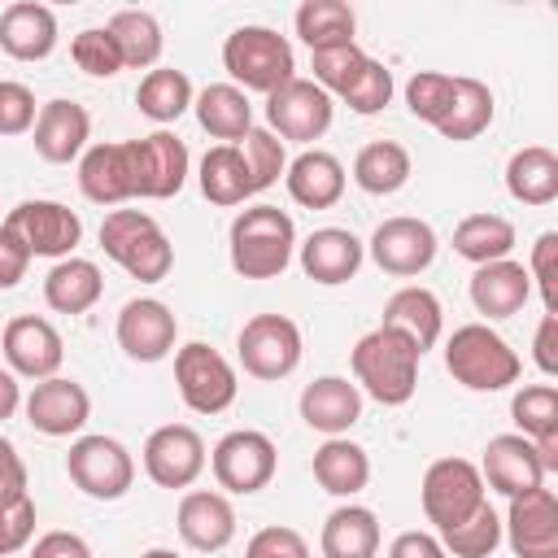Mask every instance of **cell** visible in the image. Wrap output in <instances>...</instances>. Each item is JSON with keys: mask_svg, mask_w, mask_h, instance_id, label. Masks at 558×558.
Segmentation results:
<instances>
[{"mask_svg": "<svg viewBox=\"0 0 558 558\" xmlns=\"http://www.w3.org/2000/svg\"><path fill=\"white\" fill-rule=\"evenodd\" d=\"M240 366L253 379H288L301 366V327L288 314H253L240 327Z\"/></svg>", "mask_w": 558, "mask_h": 558, "instance_id": "cell-8", "label": "cell"}, {"mask_svg": "<svg viewBox=\"0 0 558 558\" xmlns=\"http://www.w3.org/2000/svg\"><path fill=\"white\" fill-rule=\"evenodd\" d=\"M514 558H558V497L554 488H527L510 497L506 523H501Z\"/></svg>", "mask_w": 558, "mask_h": 558, "instance_id": "cell-16", "label": "cell"}, {"mask_svg": "<svg viewBox=\"0 0 558 558\" xmlns=\"http://www.w3.org/2000/svg\"><path fill=\"white\" fill-rule=\"evenodd\" d=\"M510 418L519 427V436L541 440L558 432V388L554 384H523L510 397Z\"/></svg>", "mask_w": 558, "mask_h": 558, "instance_id": "cell-42", "label": "cell"}, {"mask_svg": "<svg viewBox=\"0 0 558 558\" xmlns=\"http://www.w3.org/2000/svg\"><path fill=\"white\" fill-rule=\"evenodd\" d=\"M70 57H74V65H78L83 74H92V78H113L118 70H126L122 57H118L113 35H109L105 26H87V31H78V35L70 39Z\"/></svg>", "mask_w": 558, "mask_h": 558, "instance_id": "cell-46", "label": "cell"}, {"mask_svg": "<svg viewBox=\"0 0 558 558\" xmlns=\"http://www.w3.org/2000/svg\"><path fill=\"white\" fill-rule=\"evenodd\" d=\"M310 61H314V83L327 92V96H340L357 74H362V65L371 61L357 44H344V48H327V52H310Z\"/></svg>", "mask_w": 558, "mask_h": 558, "instance_id": "cell-47", "label": "cell"}, {"mask_svg": "<svg viewBox=\"0 0 558 558\" xmlns=\"http://www.w3.org/2000/svg\"><path fill=\"white\" fill-rule=\"evenodd\" d=\"M65 471L74 488L96 501H118L135 484V458L113 436H78L65 453Z\"/></svg>", "mask_w": 558, "mask_h": 558, "instance_id": "cell-10", "label": "cell"}, {"mask_svg": "<svg viewBox=\"0 0 558 558\" xmlns=\"http://www.w3.org/2000/svg\"><path fill=\"white\" fill-rule=\"evenodd\" d=\"M174 384L192 414H222L240 392L235 366L205 340H187L183 349H174Z\"/></svg>", "mask_w": 558, "mask_h": 558, "instance_id": "cell-7", "label": "cell"}, {"mask_svg": "<svg viewBox=\"0 0 558 558\" xmlns=\"http://www.w3.org/2000/svg\"><path fill=\"white\" fill-rule=\"evenodd\" d=\"M371 262L384 270V275H397V279H410V275H423L436 257V231L432 222L423 218H410V214H397V218H384L371 235Z\"/></svg>", "mask_w": 558, "mask_h": 558, "instance_id": "cell-15", "label": "cell"}, {"mask_svg": "<svg viewBox=\"0 0 558 558\" xmlns=\"http://www.w3.org/2000/svg\"><path fill=\"white\" fill-rule=\"evenodd\" d=\"M222 65L227 74L235 78V87L248 96V92H275L283 87L288 78H296V57H292V44L270 31V26H235L222 44Z\"/></svg>", "mask_w": 558, "mask_h": 558, "instance_id": "cell-5", "label": "cell"}, {"mask_svg": "<svg viewBox=\"0 0 558 558\" xmlns=\"http://www.w3.org/2000/svg\"><path fill=\"white\" fill-rule=\"evenodd\" d=\"M231 270L240 279H275L296 253V227L279 205H248L231 222Z\"/></svg>", "mask_w": 558, "mask_h": 558, "instance_id": "cell-2", "label": "cell"}, {"mask_svg": "<svg viewBox=\"0 0 558 558\" xmlns=\"http://www.w3.org/2000/svg\"><path fill=\"white\" fill-rule=\"evenodd\" d=\"M4 227L31 248V257H74V244L83 240V222L70 205L61 201H22L17 209H9Z\"/></svg>", "mask_w": 558, "mask_h": 558, "instance_id": "cell-12", "label": "cell"}, {"mask_svg": "<svg viewBox=\"0 0 558 558\" xmlns=\"http://www.w3.org/2000/svg\"><path fill=\"white\" fill-rule=\"evenodd\" d=\"M26 266H31V248L0 222V292L4 288H17L26 279Z\"/></svg>", "mask_w": 558, "mask_h": 558, "instance_id": "cell-53", "label": "cell"}, {"mask_svg": "<svg viewBox=\"0 0 558 558\" xmlns=\"http://www.w3.org/2000/svg\"><path fill=\"white\" fill-rule=\"evenodd\" d=\"M301 418L323 436H344L362 418V392L344 375H318L301 388Z\"/></svg>", "mask_w": 558, "mask_h": 558, "instance_id": "cell-25", "label": "cell"}, {"mask_svg": "<svg viewBox=\"0 0 558 558\" xmlns=\"http://www.w3.org/2000/svg\"><path fill=\"white\" fill-rule=\"evenodd\" d=\"M17 497H31L26 493V462L13 449V440L0 436V501H17Z\"/></svg>", "mask_w": 558, "mask_h": 558, "instance_id": "cell-54", "label": "cell"}, {"mask_svg": "<svg viewBox=\"0 0 558 558\" xmlns=\"http://www.w3.org/2000/svg\"><path fill=\"white\" fill-rule=\"evenodd\" d=\"M323 558H375L379 554V519L366 506H336L318 536Z\"/></svg>", "mask_w": 558, "mask_h": 558, "instance_id": "cell-31", "label": "cell"}, {"mask_svg": "<svg viewBox=\"0 0 558 558\" xmlns=\"http://www.w3.org/2000/svg\"><path fill=\"white\" fill-rule=\"evenodd\" d=\"M78 187L92 205H122L135 196V170H131V144H92L78 157Z\"/></svg>", "mask_w": 558, "mask_h": 558, "instance_id": "cell-22", "label": "cell"}, {"mask_svg": "<svg viewBox=\"0 0 558 558\" xmlns=\"http://www.w3.org/2000/svg\"><path fill=\"white\" fill-rule=\"evenodd\" d=\"M39 118V105H35V92L26 83H13V78H0V135H26Z\"/></svg>", "mask_w": 558, "mask_h": 558, "instance_id": "cell-50", "label": "cell"}, {"mask_svg": "<svg viewBox=\"0 0 558 558\" xmlns=\"http://www.w3.org/2000/svg\"><path fill=\"white\" fill-rule=\"evenodd\" d=\"M440 545H445V554H453V558H488V554L501 545V519H497V510L484 501L471 519H462L458 527L440 532Z\"/></svg>", "mask_w": 558, "mask_h": 558, "instance_id": "cell-43", "label": "cell"}, {"mask_svg": "<svg viewBox=\"0 0 558 558\" xmlns=\"http://www.w3.org/2000/svg\"><path fill=\"white\" fill-rule=\"evenodd\" d=\"M140 558H179V554H174V549H161V545H157V549H144Z\"/></svg>", "mask_w": 558, "mask_h": 558, "instance_id": "cell-59", "label": "cell"}, {"mask_svg": "<svg viewBox=\"0 0 558 558\" xmlns=\"http://www.w3.org/2000/svg\"><path fill=\"white\" fill-rule=\"evenodd\" d=\"M131 144V170H135V196L140 201H170L187 183V144L174 131H153Z\"/></svg>", "mask_w": 558, "mask_h": 558, "instance_id": "cell-13", "label": "cell"}, {"mask_svg": "<svg viewBox=\"0 0 558 558\" xmlns=\"http://www.w3.org/2000/svg\"><path fill=\"white\" fill-rule=\"evenodd\" d=\"M192 100H196L192 78H187L183 70H170V65L148 70V74L140 78V87H135L140 113L153 118V122H161V126H166V122H179V118L192 109Z\"/></svg>", "mask_w": 558, "mask_h": 558, "instance_id": "cell-38", "label": "cell"}, {"mask_svg": "<svg viewBox=\"0 0 558 558\" xmlns=\"http://www.w3.org/2000/svg\"><path fill=\"white\" fill-rule=\"evenodd\" d=\"M480 475L493 493L501 497H519L527 488H541L545 484V466L536 458V445L519 432H506V436H493L484 445V462H480Z\"/></svg>", "mask_w": 558, "mask_h": 558, "instance_id": "cell-20", "label": "cell"}, {"mask_svg": "<svg viewBox=\"0 0 558 558\" xmlns=\"http://www.w3.org/2000/svg\"><path fill=\"white\" fill-rule=\"evenodd\" d=\"M244 558H310V545H305V536L296 527H279L275 523V527L253 532Z\"/></svg>", "mask_w": 558, "mask_h": 558, "instance_id": "cell-52", "label": "cell"}, {"mask_svg": "<svg viewBox=\"0 0 558 558\" xmlns=\"http://www.w3.org/2000/svg\"><path fill=\"white\" fill-rule=\"evenodd\" d=\"M296 248H301V270L314 283H327V288L349 283L362 270V257H366V244L344 227H318Z\"/></svg>", "mask_w": 558, "mask_h": 558, "instance_id": "cell-23", "label": "cell"}, {"mask_svg": "<svg viewBox=\"0 0 558 558\" xmlns=\"http://www.w3.org/2000/svg\"><path fill=\"white\" fill-rule=\"evenodd\" d=\"M532 357L541 366V375H558V314H545L541 327H536V340H532Z\"/></svg>", "mask_w": 558, "mask_h": 558, "instance_id": "cell-56", "label": "cell"}, {"mask_svg": "<svg viewBox=\"0 0 558 558\" xmlns=\"http://www.w3.org/2000/svg\"><path fill=\"white\" fill-rule=\"evenodd\" d=\"M0 48L13 61H44L57 48V13L35 0H17L0 13Z\"/></svg>", "mask_w": 558, "mask_h": 558, "instance_id": "cell-27", "label": "cell"}, {"mask_svg": "<svg viewBox=\"0 0 558 558\" xmlns=\"http://www.w3.org/2000/svg\"><path fill=\"white\" fill-rule=\"evenodd\" d=\"M340 100L353 109V113H379L388 100H392V70L384 61H366L362 74L340 92Z\"/></svg>", "mask_w": 558, "mask_h": 558, "instance_id": "cell-48", "label": "cell"}, {"mask_svg": "<svg viewBox=\"0 0 558 558\" xmlns=\"http://www.w3.org/2000/svg\"><path fill=\"white\" fill-rule=\"evenodd\" d=\"M445 371L471 392H501L519 379L523 362L488 323H462L445 344Z\"/></svg>", "mask_w": 558, "mask_h": 558, "instance_id": "cell-4", "label": "cell"}, {"mask_svg": "<svg viewBox=\"0 0 558 558\" xmlns=\"http://www.w3.org/2000/svg\"><path fill=\"white\" fill-rule=\"evenodd\" d=\"M240 157L248 166V183H253V196L266 192L283 170H288V153H283V140L270 135L266 126H248V135L240 140Z\"/></svg>", "mask_w": 558, "mask_h": 558, "instance_id": "cell-44", "label": "cell"}, {"mask_svg": "<svg viewBox=\"0 0 558 558\" xmlns=\"http://www.w3.org/2000/svg\"><path fill=\"white\" fill-rule=\"evenodd\" d=\"M488 122H493V92H488L480 78L458 74L453 105H449V113H445V122H440L436 131H440L445 140H453V144H466V140H475L480 131H488Z\"/></svg>", "mask_w": 558, "mask_h": 558, "instance_id": "cell-41", "label": "cell"}, {"mask_svg": "<svg viewBox=\"0 0 558 558\" xmlns=\"http://www.w3.org/2000/svg\"><path fill=\"white\" fill-rule=\"evenodd\" d=\"M105 292L100 266L87 257H61L48 275H44V301L57 314H87Z\"/></svg>", "mask_w": 558, "mask_h": 558, "instance_id": "cell-30", "label": "cell"}, {"mask_svg": "<svg viewBox=\"0 0 558 558\" xmlns=\"http://www.w3.org/2000/svg\"><path fill=\"white\" fill-rule=\"evenodd\" d=\"M331 118H336V105L314 78H288L283 87H275L266 96V122H270L266 131L279 140L314 144L327 135Z\"/></svg>", "mask_w": 558, "mask_h": 558, "instance_id": "cell-11", "label": "cell"}, {"mask_svg": "<svg viewBox=\"0 0 558 558\" xmlns=\"http://www.w3.org/2000/svg\"><path fill=\"white\" fill-rule=\"evenodd\" d=\"M357 17L344 0H305L296 9V35L310 52H327V48H344L353 44Z\"/></svg>", "mask_w": 558, "mask_h": 558, "instance_id": "cell-37", "label": "cell"}, {"mask_svg": "<svg viewBox=\"0 0 558 558\" xmlns=\"http://www.w3.org/2000/svg\"><path fill=\"white\" fill-rule=\"evenodd\" d=\"M35 135V153L52 166H65L74 157L87 153V135H92V113L78 100H48L39 105V118L31 126Z\"/></svg>", "mask_w": 558, "mask_h": 558, "instance_id": "cell-21", "label": "cell"}, {"mask_svg": "<svg viewBox=\"0 0 558 558\" xmlns=\"http://www.w3.org/2000/svg\"><path fill=\"white\" fill-rule=\"evenodd\" d=\"M410 153H405V144H397V140H371L366 148H357V157H353V183L362 187V192H371V196H392V192H401L405 183H410Z\"/></svg>", "mask_w": 558, "mask_h": 558, "instance_id": "cell-34", "label": "cell"}, {"mask_svg": "<svg viewBox=\"0 0 558 558\" xmlns=\"http://www.w3.org/2000/svg\"><path fill=\"white\" fill-rule=\"evenodd\" d=\"M26 558H92V545L78 532H44Z\"/></svg>", "mask_w": 558, "mask_h": 558, "instance_id": "cell-55", "label": "cell"}, {"mask_svg": "<svg viewBox=\"0 0 558 558\" xmlns=\"http://www.w3.org/2000/svg\"><path fill=\"white\" fill-rule=\"evenodd\" d=\"M100 248L140 283H161L174 266V248L166 231L144 209H109L100 222Z\"/></svg>", "mask_w": 558, "mask_h": 558, "instance_id": "cell-3", "label": "cell"}, {"mask_svg": "<svg viewBox=\"0 0 558 558\" xmlns=\"http://www.w3.org/2000/svg\"><path fill=\"white\" fill-rule=\"evenodd\" d=\"M87 418H92V397L78 379L52 375L39 379L26 397V423L44 436H74L87 427Z\"/></svg>", "mask_w": 558, "mask_h": 558, "instance_id": "cell-19", "label": "cell"}, {"mask_svg": "<svg viewBox=\"0 0 558 558\" xmlns=\"http://www.w3.org/2000/svg\"><path fill=\"white\" fill-rule=\"evenodd\" d=\"M35 536V501L17 497V501H0V558L26 549Z\"/></svg>", "mask_w": 558, "mask_h": 558, "instance_id": "cell-51", "label": "cell"}, {"mask_svg": "<svg viewBox=\"0 0 558 558\" xmlns=\"http://www.w3.org/2000/svg\"><path fill=\"white\" fill-rule=\"evenodd\" d=\"M205 462V440L187 423H166L144 440V475L157 488H192Z\"/></svg>", "mask_w": 558, "mask_h": 558, "instance_id": "cell-14", "label": "cell"}, {"mask_svg": "<svg viewBox=\"0 0 558 558\" xmlns=\"http://www.w3.org/2000/svg\"><path fill=\"white\" fill-rule=\"evenodd\" d=\"M105 31L113 35L122 65H131V70H148V65H157V57H161V48H166V39H161V22H157L153 13H144V9H118V13L109 17Z\"/></svg>", "mask_w": 558, "mask_h": 558, "instance_id": "cell-40", "label": "cell"}, {"mask_svg": "<svg viewBox=\"0 0 558 558\" xmlns=\"http://www.w3.org/2000/svg\"><path fill=\"white\" fill-rule=\"evenodd\" d=\"M379 327H392L401 336H410L418 344V353H427L436 340H440V327H445V310L436 301L432 288H418V283H405L397 288L388 301H384V323Z\"/></svg>", "mask_w": 558, "mask_h": 558, "instance_id": "cell-29", "label": "cell"}, {"mask_svg": "<svg viewBox=\"0 0 558 558\" xmlns=\"http://www.w3.org/2000/svg\"><path fill=\"white\" fill-rule=\"evenodd\" d=\"M510 248H514V222L501 214H466L453 227V253L475 266L501 262V257H510Z\"/></svg>", "mask_w": 558, "mask_h": 558, "instance_id": "cell-39", "label": "cell"}, {"mask_svg": "<svg viewBox=\"0 0 558 558\" xmlns=\"http://www.w3.org/2000/svg\"><path fill=\"white\" fill-rule=\"evenodd\" d=\"M527 279L541 292L545 314H558V231H541L532 244V262H527Z\"/></svg>", "mask_w": 558, "mask_h": 558, "instance_id": "cell-49", "label": "cell"}, {"mask_svg": "<svg viewBox=\"0 0 558 558\" xmlns=\"http://www.w3.org/2000/svg\"><path fill=\"white\" fill-rule=\"evenodd\" d=\"M196 122L214 135V140H244L253 126V105L235 83H209L196 100Z\"/></svg>", "mask_w": 558, "mask_h": 558, "instance_id": "cell-35", "label": "cell"}, {"mask_svg": "<svg viewBox=\"0 0 558 558\" xmlns=\"http://www.w3.org/2000/svg\"><path fill=\"white\" fill-rule=\"evenodd\" d=\"M314 480L331 493V497H353L366 488L371 480V458L362 445H353L349 436H327L314 449Z\"/></svg>", "mask_w": 558, "mask_h": 558, "instance_id": "cell-33", "label": "cell"}, {"mask_svg": "<svg viewBox=\"0 0 558 558\" xmlns=\"http://www.w3.org/2000/svg\"><path fill=\"white\" fill-rule=\"evenodd\" d=\"M174 336H179V318L157 296H135L118 314V344H122V353L131 362H161V357H170Z\"/></svg>", "mask_w": 558, "mask_h": 558, "instance_id": "cell-18", "label": "cell"}, {"mask_svg": "<svg viewBox=\"0 0 558 558\" xmlns=\"http://www.w3.org/2000/svg\"><path fill=\"white\" fill-rule=\"evenodd\" d=\"M288 196L305 209H331L344 196V166L340 157L323 153V148H305L296 161H288L283 170Z\"/></svg>", "mask_w": 558, "mask_h": 558, "instance_id": "cell-28", "label": "cell"}, {"mask_svg": "<svg viewBox=\"0 0 558 558\" xmlns=\"http://www.w3.org/2000/svg\"><path fill=\"white\" fill-rule=\"evenodd\" d=\"M453 87H458V78H453V74L418 70V74L405 83V105H410V113H414L418 122L440 126V122H445V113H449V105H453Z\"/></svg>", "mask_w": 558, "mask_h": 558, "instance_id": "cell-45", "label": "cell"}, {"mask_svg": "<svg viewBox=\"0 0 558 558\" xmlns=\"http://www.w3.org/2000/svg\"><path fill=\"white\" fill-rule=\"evenodd\" d=\"M418 497H423V514H427V523H436V532L458 527L462 519H471V514L488 501L484 475H480V466L466 462V458H436V462L423 471Z\"/></svg>", "mask_w": 558, "mask_h": 558, "instance_id": "cell-6", "label": "cell"}, {"mask_svg": "<svg viewBox=\"0 0 558 558\" xmlns=\"http://www.w3.org/2000/svg\"><path fill=\"white\" fill-rule=\"evenodd\" d=\"M0 349H4L9 371L22 375V379H35V384H39V379H52V375L61 371V362H65L61 331H57L48 318H35V314L9 318Z\"/></svg>", "mask_w": 558, "mask_h": 558, "instance_id": "cell-17", "label": "cell"}, {"mask_svg": "<svg viewBox=\"0 0 558 558\" xmlns=\"http://www.w3.org/2000/svg\"><path fill=\"white\" fill-rule=\"evenodd\" d=\"M388 558H449L440 536L432 532H401L392 545H388Z\"/></svg>", "mask_w": 558, "mask_h": 558, "instance_id": "cell-57", "label": "cell"}, {"mask_svg": "<svg viewBox=\"0 0 558 558\" xmlns=\"http://www.w3.org/2000/svg\"><path fill=\"white\" fill-rule=\"evenodd\" d=\"M532 296V279H527V266L523 262H488V266H475L471 275V305L488 318V323H501L510 314H519Z\"/></svg>", "mask_w": 558, "mask_h": 558, "instance_id": "cell-26", "label": "cell"}, {"mask_svg": "<svg viewBox=\"0 0 558 558\" xmlns=\"http://www.w3.org/2000/svg\"><path fill=\"white\" fill-rule=\"evenodd\" d=\"M209 466H214V480L218 488L235 493V497H253L262 493L270 480H275V466H279V449L266 432H253V427H240V432H227L214 453H209Z\"/></svg>", "mask_w": 558, "mask_h": 558, "instance_id": "cell-9", "label": "cell"}, {"mask_svg": "<svg viewBox=\"0 0 558 558\" xmlns=\"http://www.w3.org/2000/svg\"><path fill=\"white\" fill-rule=\"evenodd\" d=\"M349 362H353L357 392H366L379 405H405L414 397V388H418L423 353H418V344L410 336H401L392 327H375L353 344Z\"/></svg>", "mask_w": 558, "mask_h": 558, "instance_id": "cell-1", "label": "cell"}, {"mask_svg": "<svg viewBox=\"0 0 558 558\" xmlns=\"http://www.w3.org/2000/svg\"><path fill=\"white\" fill-rule=\"evenodd\" d=\"M17 405H22V384H17V375H13V371H0V423H4V418H13V414H17Z\"/></svg>", "mask_w": 558, "mask_h": 558, "instance_id": "cell-58", "label": "cell"}, {"mask_svg": "<svg viewBox=\"0 0 558 558\" xmlns=\"http://www.w3.org/2000/svg\"><path fill=\"white\" fill-rule=\"evenodd\" d=\"M174 523H179V536H183L192 549H201V554H218V549H227L231 536H235V510H231V501H227L222 493H214V488H192V493H183Z\"/></svg>", "mask_w": 558, "mask_h": 558, "instance_id": "cell-24", "label": "cell"}, {"mask_svg": "<svg viewBox=\"0 0 558 558\" xmlns=\"http://www.w3.org/2000/svg\"><path fill=\"white\" fill-rule=\"evenodd\" d=\"M196 179H201L205 201H209V205H222V209L244 205V201L253 196L248 166H244V157H240L235 144H214V148L201 157V174H196Z\"/></svg>", "mask_w": 558, "mask_h": 558, "instance_id": "cell-36", "label": "cell"}, {"mask_svg": "<svg viewBox=\"0 0 558 558\" xmlns=\"http://www.w3.org/2000/svg\"><path fill=\"white\" fill-rule=\"evenodd\" d=\"M506 192L519 205H554L558 201V157L545 144H527L506 161Z\"/></svg>", "mask_w": 558, "mask_h": 558, "instance_id": "cell-32", "label": "cell"}]
</instances>
